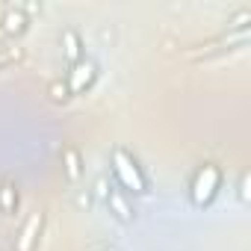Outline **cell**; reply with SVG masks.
<instances>
[{
  "mask_svg": "<svg viewBox=\"0 0 251 251\" xmlns=\"http://www.w3.org/2000/svg\"><path fill=\"white\" fill-rule=\"evenodd\" d=\"M112 175H115V180H118V186L124 192H133V195H145L148 192V180H145L139 163L124 148L112 151Z\"/></svg>",
  "mask_w": 251,
  "mask_h": 251,
  "instance_id": "obj_1",
  "label": "cell"
},
{
  "mask_svg": "<svg viewBox=\"0 0 251 251\" xmlns=\"http://www.w3.org/2000/svg\"><path fill=\"white\" fill-rule=\"evenodd\" d=\"M219 186H222V172H219V166L204 163V166L195 172L192 183H189V198H192V204H195L198 210L207 207V204H213V198L219 195Z\"/></svg>",
  "mask_w": 251,
  "mask_h": 251,
  "instance_id": "obj_2",
  "label": "cell"
},
{
  "mask_svg": "<svg viewBox=\"0 0 251 251\" xmlns=\"http://www.w3.org/2000/svg\"><path fill=\"white\" fill-rule=\"evenodd\" d=\"M95 74H98L95 62H92V59H80V62L71 65V71H68V77H65V89H68L71 95H80V92H86V89L92 86Z\"/></svg>",
  "mask_w": 251,
  "mask_h": 251,
  "instance_id": "obj_3",
  "label": "cell"
},
{
  "mask_svg": "<svg viewBox=\"0 0 251 251\" xmlns=\"http://www.w3.org/2000/svg\"><path fill=\"white\" fill-rule=\"evenodd\" d=\"M39 230H42V213H33V216L27 219V225L21 227L15 248H18V251H33V245H36V239H39Z\"/></svg>",
  "mask_w": 251,
  "mask_h": 251,
  "instance_id": "obj_4",
  "label": "cell"
},
{
  "mask_svg": "<svg viewBox=\"0 0 251 251\" xmlns=\"http://www.w3.org/2000/svg\"><path fill=\"white\" fill-rule=\"evenodd\" d=\"M62 48H65V59L74 65V62H80L83 59V50H80V39H77V33H62Z\"/></svg>",
  "mask_w": 251,
  "mask_h": 251,
  "instance_id": "obj_5",
  "label": "cell"
},
{
  "mask_svg": "<svg viewBox=\"0 0 251 251\" xmlns=\"http://www.w3.org/2000/svg\"><path fill=\"white\" fill-rule=\"evenodd\" d=\"M106 201H109V207H112V210H115V216H118V219H121V222H130V219H133V210H130V207H127V201H124V195H121V192H118V189H112V192H109V198H106Z\"/></svg>",
  "mask_w": 251,
  "mask_h": 251,
  "instance_id": "obj_6",
  "label": "cell"
},
{
  "mask_svg": "<svg viewBox=\"0 0 251 251\" xmlns=\"http://www.w3.org/2000/svg\"><path fill=\"white\" fill-rule=\"evenodd\" d=\"M24 24H27L24 12H21V9H9V12H6V18H3V33H21V30H24Z\"/></svg>",
  "mask_w": 251,
  "mask_h": 251,
  "instance_id": "obj_7",
  "label": "cell"
},
{
  "mask_svg": "<svg viewBox=\"0 0 251 251\" xmlns=\"http://www.w3.org/2000/svg\"><path fill=\"white\" fill-rule=\"evenodd\" d=\"M15 204H18L15 186L3 183V186H0V210H3V213H12V210H15Z\"/></svg>",
  "mask_w": 251,
  "mask_h": 251,
  "instance_id": "obj_8",
  "label": "cell"
},
{
  "mask_svg": "<svg viewBox=\"0 0 251 251\" xmlns=\"http://www.w3.org/2000/svg\"><path fill=\"white\" fill-rule=\"evenodd\" d=\"M65 172H68V177H71V180H77V177H80V154H77V151H71V148L65 151Z\"/></svg>",
  "mask_w": 251,
  "mask_h": 251,
  "instance_id": "obj_9",
  "label": "cell"
},
{
  "mask_svg": "<svg viewBox=\"0 0 251 251\" xmlns=\"http://www.w3.org/2000/svg\"><path fill=\"white\" fill-rule=\"evenodd\" d=\"M50 95H53L56 100H62V98H68V89H65V83H53V86H50Z\"/></svg>",
  "mask_w": 251,
  "mask_h": 251,
  "instance_id": "obj_10",
  "label": "cell"
},
{
  "mask_svg": "<svg viewBox=\"0 0 251 251\" xmlns=\"http://www.w3.org/2000/svg\"><path fill=\"white\" fill-rule=\"evenodd\" d=\"M245 186H248V175H242V192H239L242 201H248V189H245Z\"/></svg>",
  "mask_w": 251,
  "mask_h": 251,
  "instance_id": "obj_11",
  "label": "cell"
},
{
  "mask_svg": "<svg viewBox=\"0 0 251 251\" xmlns=\"http://www.w3.org/2000/svg\"><path fill=\"white\" fill-rule=\"evenodd\" d=\"M106 251H112V248H106Z\"/></svg>",
  "mask_w": 251,
  "mask_h": 251,
  "instance_id": "obj_12",
  "label": "cell"
}]
</instances>
